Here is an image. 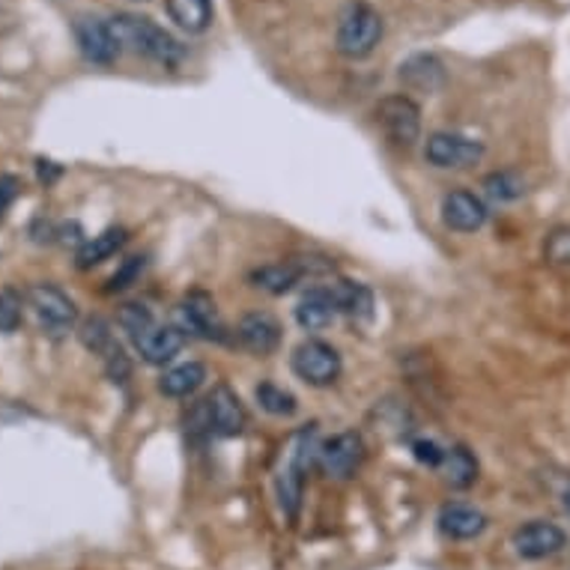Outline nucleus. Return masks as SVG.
<instances>
[{"label":"nucleus","instance_id":"nucleus-23","mask_svg":"<svg viewBox=\"0 0 570 570\" xmlns=\"http://www.w3.org/2000/svg\"><path fill=\"white\" fill-rule=\"evenodd\" d=\"M126 239H129V230H126V227H108L102 234H96L94 239H87L76 254L78 269H94V266L105 263L108 257H114V254L126 245Z\"/></svg>","mask_w":570,"mask_h":570},{"label":"nucleus","instance_id":"nucleus-33","mask_svg":"<svg viewBox=\"0 0 570 570\" xmlns=\"http://www.w3.org/2000/svg\"><path fill=\"white\" fill-rule=\"evenodd\" d=\"M37 174H39V183H46V186H51L55 179H60L63 168H60V165H55V161L39 159L37 161Z\"/></svg>","mask_w":570,"mask_h":570},{"label":"nucleus","instance_id":"nucleus-13","mask_svg":"<svg viewBox=\"0 0 570 570\" xmlns=\"http://www.w3.org/2000/svg\"><path fill=\"white\" fill-rule=\"evenodd\" d=\"M76 42L78 51L85 55V60L96 66H111L120 57V42L114 37L111 21L96 19V16H81L76 21Z\"/></svg>","mask_w":570,"mask_h":570},{"label":"nucleus","instance_id":"nucleus-26","mask_svg":"<svg viewBox=\"0 0 570 570\" xmlns=\"http://www.w3.org/2000/svg\"><path fill=\"white\" fill-rule=\"evenodd\" d=\"M481 188L493 204H514V200L523 197L525 183L517 170H493L490 177H484Z\"/></svg>","mask_w":570,"mask_h":570},{"label":"nucleus","instance_id":"nucleus-6","mask_svg":"<svg viewBox=\"0 0 570 570\" xmlns=\"http://www.w3.org/2000/svg\"><path fill=\"white\" fill-rule=\"evenodd\" d=\"M24 302H28V308L33 311V317L39 320V326L48 328L51 335H63L69 328H76L78 305L63 287L48 284V281H39V284H33V287L24 293Z\"/></svg>","mask_w":570,"mask_h":570},{"label":"nucleus","instance_id":"nucleus-1","mask_svg":"<svg viewBox=\"0 0 570 570\" xmlns=\"http://www.w3.org/2000/svg\"><path fill=\"white\" fill-rule=\"evenodd\" d=\"M117 323L129 335L131 346L138 350V355L147 365H168V362H174L183 353V346H186V328L161 326V323H156L150 308L138 305V302L122 305L120 314H117Z\"/></svg>","mask_w":570,"mask_h":570},{"label":"nucleus","instance_id":"nucleus-21","mask_svg":"<svg viewBox=\"0 0 570 570\" xmlns=\"http://www.w3.org/2000/svg\"><path fill=\"white\" fill-rule=\"evenodd\" d=\"M335 317L337 308L328 287H314V291L305 293L299 299V305H296V323H299L305 332H320V328H326Z\"/></svg>","mask_w":570,"mask_h":570},{"label":"nucleus","instance_id":"nucleus-32","mask_svg":"<svg viewBox=\"0 0 570 570\" xmlns=\"http://www.w3.org/2000/svg\"><path fill=\"white\" fill-rule=\"evenodd\" d=\"M547 257L550 263H570V230H556L547 239Z\"/></svg>","mask_w":570,"mask_h":570},{"label":"nucleus","instance_id":"nucleus-5","mask_svg":"<svg viewBox=\"0 0 570 570\" xmlns=\"http://www.w3.org/2000/svg\"><path fill=\"white\" fill-rule=\"evenodd\" d=\"M291 367L302 383L314 385V389H326V385L337 383V376L344 371V358L328 341L308 337L293 350Z\"/></svg>","mask_w":570,"mask_h":570},{"label":"nucleus","instance_id":"nucleus-18","mask_svg":"<svg viewBox=\"0 0 570 570\" xmlns=\"http://www.w3.org/2000/svg\"><path fill=\"white\" fill-rule=\"evenodd\" d=\"M311 269V263L302 261H287V263H266L261 269L252 272V284L257 291L269 293V296H284L299 284Z\"/></svg>","mask_w":570,"mask_h":570},{"label":"nucleus","instance_id":"nucleus-19","mask_svg":"<svg viewBox=\"0 0 570 570\" xmlns=\"http://www.w3.org/2000/svg\"><path fill=\"white\" fill-rule=\"evenodd\" d=\"M401 81L419 94H436L445 85V66L440 63V57L415 55L401 63Z\"/></svg>","mask_w":570,"mask_h":570},{"label":"nucleus","instance_id":"nucleus-17","mask_svg":"<svg viewBox=\"0 0 570 570\" xmlns=\"http://www.w3.org/2000/svg\"><path fill=\"white\" fill-rule=\"evenodd\" d=\"M440 532L451 541H475L487 532V520L484 511H478L475 505H463V502H451L440 511Z\"/></svg>","mask_w":570,"mask_h":570},{"label":"nucleus","instance_id":"nucleus-10","mask_svg":"<svg viewBox=\"0 0 570 570\" xmlns=\"http://www.w3.org/2000/svg\"><path fill=\"white\" fill-rule=\"evenodd\" d=\"M179 317H183V328H186V332H195L197 337L218 341V344L230 341V332H227L225 320L218 314L216 299L206 291L188 293L186 299L179 302Z\"/></svg>","mask_w":570,"mask_h":570},{"label":"nucleus","instance_id":"nucleus-15","mask_svg":"<svg viewBox=\"0 0 570 570\" xmlns=\"http://www.w3.org/2000/svg\"><path fill=\"white\" fill-rule=\"evenodd\" d=\"M440 213L445 227L454 230V234H478L490 218V209H487L484 200L466 191V188H454V191L442 197Z\"/></svg>","mask_w":570,"mask_h":570},{"label":"nucleus","instance_id":"nucleus-16","mask_svg":"<svg viewBox=\"0 0 570 570\" xmlns=\"http://www.w3.org/2000/svg\"><path fill=\"white\" fill-rule=\"evenodd\" d=\"M236 337H239V344L248 350V353L261 355H272L281 346V326L278 320L266 314V311H252V314H245L239 320V326H236Z\"/></svg>","mask_w":570,"mask_h":570},{"label":"nucleus","instance_id":"nucleus-3","mask_svg":"<svg viewBox=\"0 0 570 570\" xmlns=\"http://www.w3.org/2000/svg\"><path fill=\"white\" fill-rule=\"evenodd\" d=\"M320 442L314 428H305L291 440L284 458H281L278 475H275V493H278L281 514L287 520H296L302 508V493H305V475H308L311 460H317Z\"/></svg>","mask_w":570,"mask_h":570},{"label":"nucleus","instance_id":"nucleus-7","mask_svg":"<svg viewBox=\"0 0 570 570\" xmlns=\"http://www.w3.org/2000/svg\"><path fill=\"white\" fill-rule=\"evenodd\" d=\"M424 159L442 170L472 168L484 159V144L460 131H433L431 138L424 140Z\"/></svg>","mask_w":570,"mask_h":570},{"label":"nucleus","instance_id":"nucleus-22","mask_svg":"<svg viewBox=\"0 0 570 570\" xmlns=\"http://www.w3.org/2000/svg\"><path fill=\"white\" fill-rule=\"evenodd\" d=\"M170 21L186 33H206L213 28V0H165Z\"/></svg>","mask_w":570,"mask_h":570},{"label":"nucleus","instance_id":"nucleus-24","mask_svg":"<svg viewBox=\"0 0 570 570\" xmlns=\"http://www.w3.org/2000/svg\"><path fill=\"white\" fill-rule=\"evenodd\" d=\"M206 383V367L200 362H183V365L165 371V376L159 380V392L165 397H174V401H183V397H191V394Z\"/></svg>","mask_w":570,"mask_h":570},{"label":"nucleus","instance_id":"nucleus-8","mask_svg":"<svg viewBox=\"0 0 570 570\" xmlns=\"http://www.w3.org/2000/svg\"><path fill=\"white\" fill-rule=\"evenodd\" d=\"M376 120H380L385 138L392 140L394 147L410 150L412 144L421 138V108L412 96H385L383 102L376 105Z\"/></svg>","mask_w":570,"mask_h":570},{"label":"nucleus","instance_id":"nucleus-2","mask_svg":"<svg viewBox=\"0 0 570 570\" xmlns=\"http://www.w3.org/2000/svg\"><path fill=\"white\" fill-rule=\"evenodd\" d=\"M111 21V30L120 48L131 51V55H140L153 60V63L161 66H177L183 60V46L177 39L170 37L168 30L156 24L147 16H135V12H117Z\"/></svg>","mask_w":570,"mask_h":570},{"label":"nucleus","instance_id":"nucleus-27","mask_svg":"<svg viewBox=\"0 0 570 570\" xmlns=\"http://www.w3.org/2000/svg\"><path fill=\"white\" fill-rule=\"evenodd\" d=\"M254 397L261 403L263 412L269 415H293L296 412V397L287 389H281L275 383H261L254 389Z\"/></svg>","mask_w":570,"mask_h":570},{"label":"nucleus","instance_id":"nucleus-29","mask_svg":"<svg viewBox=\"0 0 570 570\" xmlns=\"http://www.w3.org/2000/svg\"><path fill=\"white\" fill-rule=\"evenodd\" d=\"M140 272H144V257H129V261H122V266L111 275L108 281V293H117V291H126L135 284Z\"/></svg>","mask_w":570,"mask_h":570},{"label":"nucleus","instance_id":"nucleus-25","mask_svg":"<svg viewBox=\"0 0 570 570\" xmlns=\"http://www.w3.org/2000/svg\"><path fill=\"white\" fill-rule=\"evenodd\" d=\"M442 466H445V478L454 490H466L478 481V460L466 445H454L451 451H445Z\"/></svg>","mask_w":570,"mask_h":570},{"label":"nucleus","instance_id":"nucleus-28","mask_svg":"<svg viewBox=\"0 0 570 570\" xmlns=\"http://www.w3.org/2000/svg\"><path fill=\"white\" fill-rule=\"evenodd\" d=\"M24 296L16 287H3L0 291V335H12L21 326V314H24Z\"/></svg>","mask_w":570,"mask_h":570},{"label":"nucleus","instance_id":"nucleus-34","mask_svg":"<svg viewBox=\"0 0 570 570\" xmlns=\"http://www.w3.org/2000/svg\"><path fill=\"white\" fill-rule=\"evenodd\" d=\"M561 505H564V511L570 514V481L564 484V490H561Z\"/></svg>","mask_w":570,"mask_h":570},{"label":"nucleus","instance_id":"nucleus-11","mask_svg":"<svg viewBox=\"0 0 570 570\" xmlns=\"http://www.w3.org/2000/svg\"><path fill=\"white\" fill-rule=\"evenodd\" d=\"M362 460H365V442L355 431L335 433L332 440L320 442L317 463L328 478L344 481V478H350L355 469L362 466Z\"/></svg>","mask_w":570,"mask_h":570},{"label":"nucleus","instance_id":"nucleus-20","mask_svg":"<svg viewBox=\"0 0 570 570\" xmlns=\"http://www.w3.org/2000/svg\"><path fill=\"white\" fill-rule=\"evenodd\" d=\"M328 291H332L337 314H346L353 320H367L374 314V293L362 281L341 278L335 284H328Z\"/></svg>","mask_w":570,"mask_h":570},{"label":"nucleus","instance_id":"nucleus-14","mask_svg":"<svg viewBox=\"0 0 570 570\" xmlns=\"http://www.w3.org/2000/svg\"><path fill=\"white\" fill-rule=\"evenodd\" d=\"M206 415H209V431L213 436H222V440H230V436H239L248 424V412H245V403L239 401V394L230 389V385H216L209 401H206Z\"/></svg>","mask_w":570,"mask_h":570},{"label":"nucleus","instance_id":"nucleus-12","mask_svg":"<svg viewBox=\"0 0 570 570\" xmlns=\"http://www.w3.org/2000/svg\"><path fill=\"white\" fill-rule=\"evenodd\" d=\"M511 543H514V552L520 559L541 561L564 550L568 534L561 532V525L550 523V520H529V523L517 529Z\"/></svg>","mask_w":570,"mask_h":570},{"label":"nucleus","instance_id":"nucleus-30","mask_svg":"<svg viewBox=\"0 0 570 570\" xmlns=\"http://www.w3.org/2000/svg\"><path fill=\"white\" fill-rule=\"evenodd\" d=\"M412 454H415V460L424 463V466H442V463H445V451H442L433 440L412 442Z\"/></svg>","mask_w":570,"mask_h":570},{"label":"nucleus","instance_id":"nucleus-9","mask_svg":"<svg viewBox=\"0 0 570 570\" xmlns=\"http://www.w3.org/2000/svg\"><path fill=\"white\" fill-rule=\"evenodd\" d=\"M78 335H81V344H85L90 353L102 358L105 371H108V376H111L114 383H126V380H129L131 374L129 355H126L120 341L114 337V328L108 326L102 317L87 320Z\"/></svg>","mask_w":570,"mask_h":570},{"label":"nucleus","instance_id":"nucleus-4","mask_svg":"<svg viewBox=\"0 0 570 570\" xmlns=\"http://www.w3.org/2000/svg\"><path fill=\"white\" fill-rule=\"evenodd\" d=\"M385 33L383 16L367 0H350L337 19L335 30V48L350 60H362V57L374 55L380 39Z\"/></svg>","mask_w":570,"mask_h":570},{"label":"nucleus","instance_id":"nucleus-31","mask_svg":"<svg viewBox=\"0 0 570 570\" xmlns=\"http://www.w3.org/2000/svg\"><path fill=\"white\" fill-rule=\"evenodd\" d=\"M21 179L16 174H0V218L10 213V206L19 200Z\"/></svg>","mask_w":570,"mask_h":570}]
</instances>
